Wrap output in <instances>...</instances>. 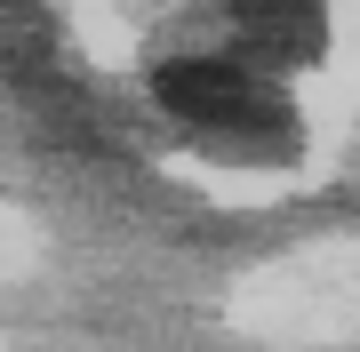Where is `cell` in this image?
Here are the masks:
<instances>
[{
    "mask_svg": "<svg viewBox=\"0 0 360 352\" xmlns=\"http://www.w3.org/2000/svg\"><path fill=\"white\" fill-rule=\"evenodd\" d=\"M89 72L176 176H272L312 152L336 0H72Z\"/></svg>",
    "mask_w": 360,
    "mask_h": 352,
    "instance_id": "1",
    "label": "cell"
}]
</instances>
